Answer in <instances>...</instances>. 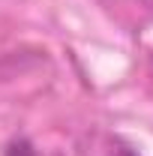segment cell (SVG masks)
<instances>
[{
  "mask_svg": "<svg viewBox=\"0 0 153 156\" xmlns=\"http://www.w3.org/2000/svg\"><path fill=\"white\" fill-rule=\"evenodd\" d=\"M3 156H39V153L33 150V144H30L27 138H15V141H9V144H6Z\"/></svg>",
  "mask_w": 153,
  "mask_h": 156,
  "instance_id": "obj_1",
  "label": "cell"
},
{
  "mask_svg": "<svg viewBox=\"0 0 153 156\" xmlns=\"http://www.w3.org/2000/svg\"><path fill=\"white\" fill-rule=\"evenodd\" d=\"M111 156H138V153H135L132 147H117V150H114Z\"/></svg>",
  "mask_w": 153,
  "mask_h": 156,
  "instance_id": "obj_2",
  "label": "cell"
}]
</instances>
